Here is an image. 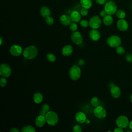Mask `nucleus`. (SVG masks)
I'll return each mask as SVG.
<instances>
[{"label":"nucleus","mask_w":132,"mask_h":132,"mask_svg":"<svg viewBox=\"0 0 132 132\" xmlns=\"http://www.w3.org/2000/svg\"><path fill=\"white\" fill-rule=\"evenodd\" d=\"M81 6L85 8L89 9L92 6L91 0H80Z\"/></svg>","instance_id":"5701e85b"},{"label":"nucleus","mask_w":132,"mask_h":132,"mask_svg":"<svg viewBox=\"0 0 132 132\" xmlns=\"http://www.w3.org/2000/svg\"><path fill=\"white\" fill-rule=\"evenodd\" d=\"M59 21L62 25L65 26L70 25L72 22L71 16L67 14H63L61 15L59 18Z\"/></svg>","instance_id":"4468645a"},{"label":"nucleus","mask_w":132,"mask_h":132,"mask_svg":"<svg viewBox=\"0 0 132 132\" xmlns=\"http://www.w3.org/2000/svg\"><path fill=\"white\" fill-rule=\"evenodd\" d=\"M113 20L111 15L107 14L105 16L103 17V23L106 26H109L113 23Z\"/></svg>","instance_id":"4be33fe9"},{"label":"nucleus","mask_w":132,"mask_h":132,"mask_svg":"<svg viewBox=\"0 0 132 132\" xmlns=\"http://www.w3.org/2000/svg\"><path fill=\"white\" fill-rule=\"evenodd\" d=\"M47 60L50 62H54L56 60V57L53 53H48L46 55Z\"/></svg>","instance_id":"a878e982"},{"label":"nucleus","mask_w":132,"mask_h":132,"mask_svg":"<svg viewBox=\"0 0 132 132\" xmlns=\"http://www.w3.org/2000/svg\"><path fill=\"white\" fill-rule=\"evenodd\" d=\"M116 124L118 127L124 128H126L129 123L128 118L125 116H120L117 118L116 121Z\"/></svg>","instance_id":"0eeeda50"},{"label":"nucleus","mask_w":132,"mask_h":132,"mask_svg":"<svg viewBox=\"0 0 132 132\" xmlns=\"http://www.w3.org/2000/svg\"><path fill=\"white\" fill-rule=\"evenodd\" d=\"M93 113L97 118L100 119L105 118L107 116V111L105 109L99 105L95 107L93 110Z\"/></svg>","instance_id":"423d86ee"},{"label":"nucleus","mask_w":132,"mask_h":132,"mask_svg":"<svg viewBox=\"0 0 132 132\" xmlns=\"http://www.w3.org/2000/svg\"><path fill=\"white\" fill-rule=\"evenodd\" d=\"M100 15H101V16H102V17H104V16H105L107 14V12H106V11H105V9L101 10V11H100Z\"/></svg>","instance_id":"4c0bfd02"},{"label":"nucleus","mask_w":132,"mask_h":132,"mask_svg":"<svg viewBox=\"0 0 132 132\" xmlns=\"http://www.w3.org/2000/svg\"><path fill=\"white\" fill-rule=\"evenodd\" d=\"M46 113H47L46 112H45V111H43L42 110H41V111L39 112L40 115H41V116H44V117H45Z\"/></svg>","instance_id":"a19ab883"},{"label":"nucleus","mask_w":132,"mask_h":132,"mask_svg":"<svg viewBox=\"0 0 132 132\" xmlns=\"http://www.w3.org/2000/svg\"><path fill=\"white\" fill-rule=\"evenodd\" d=\"M11 73L10 67L6 63H2L0 66V75L2 77H8Z\"/></svg>","instance_id":"1a4fd4ad"},{"label":"nucleus","mask_w":132,"mask_h":132,"mask_svg":"<svg viewBox=\"0 0 132 132\" xmlns=\"http://www.w3.org/2000/svg\"><path fill=\"white\" fill-rule=\"evenodd\" d=\"M100 100L99 99L96 97H93L91 99L90 103L94 107L97 106L100 104Z\"/></svg>","instance_id":"bb28decb"},{"label":"nucleus","mask_w":132,"mask_h":132,"mask_svg":"<svg viewBox=\"0 0 132 132\" xmlns=\"http://www.w3.org/2000/svg\"><path fill=\"white\" fill-rule=\"evenodd\" d=\"M107 43L111 47H117L121 44V39L117 35H111L107 38Z\"/></svg>","instance_id":"20e7f679"},{"label":"nucleus","mask_w":132,"mask_h":132,"mask_svg":"<svg viewBox=\"0 0 132 132\" xmlns=\"http://www.w3.org/2000/svg\"><path fill=\"white\" fill-rule=\"evenodd\" d=\"M89 26L92 29H97L101 25L102 21L98 15H94L89 20Z\"/></svg>","instance_id":"6e6552de"},{"label":"nucleus","mask_w":132,"mask_h":132,"mask_svg":"<svg viewBox=\"0 0 132 132\" xmlns=\"http://www.w3.org/2000/svg\"><path fill=\"white\" fill-rule=\"evenodd\" d=\"M85 64V61L83 60V59H79L78 60V62H77V65L79 67H81V66H83Z\"/></svg>","instance_id":"e433bc0d"},{"label":"nucleus","mask_w":132,"mask_h":132,"mask_svg":"<svg viewBox=\"0 0 132 132\" xmlns=\"http://www.w3.org/2000/svg\"><path fill=\"white\" fill-rule=\"evenodd\" d=\"M89 37L92 40L96 41L100 39L101 34L100 31L96 29H92L90 31Z\"/></svg>","instance_id":"2eb2a0df"},{"label":"nucleus","mask_w":132,"mask_h":132,"mask_svg":"<svg viewBox=\"0 0 132 132\" xmlns=\"http://www.w3.org/2000/svg\"><path fill=\"white\" fill-rule=\"evenodd\" d=\"M38 49L34 45H30L26 47L23 52V56L27 59H32L38 55Z\"/></svg>","instance_id":"f257e3e1"},{"label":"nucleus","mask_w":132,"mask_h":132,"mask_svg":"<svg viewBox=\"0 0 132 132\" xmlns=\"http://www.w3.org/2000/svg\"><path fill=\"white\" fill-rule=\"evenodd\" d=\"M50 106L46 104H43L42 106H41V110L47 112L48 111H50Z\"/></svg>","instance_id":"72a5a7b5"},{"label":"nucleus","mask_w":132,"mask_h":132,"mask_svg":"<svg viewBox=\"0 0 132 132\" xmlns=\"http://www.w3.org/2000/svg\"><path fill=\"white\" fill-rule=\"evenodd\" d=\"M75 118L78 123L81 124L85 123L86 120L87 119L86 114L82 111L77 112L75 116Z\"/></svg>","instance_id":"dca6fc26"},{"label":"nucleus","mask_w":132,"mask_h":132,"mask_svg":"<svg viewBox=\"0 0 132 132\" xmlns=\"http://www.w3.org/2000/svg\"><path fill=\"white\" fill-rule=\"evenodd\" d=\"M10 53L13 56H19L23 53L22 48L18 45L14 44L12 45L10 48Z\"/></svg>","instance_id":"9b49d317"},{"label":"nucleus","mask_w":132,"mask_h":132,"mask_svg":"<svg viewBox=\"0 0 132 132\" xmlns=\"http://www.w3.org/2000/svg\"><path fill=\"white\" fill-rule=\"evenodd\" d=\"M114 132H123V130L122 128L118 127L114 130Z\"/></svg>","instance_id":"ea45409f"},{"label":"nucleus","mask_w":132,"mask_h":132,"mask_svg":"<svg viewBox=\"0 0 132 132\" xmlns=\"http://www.w3.org/2000/svg\"><path fill=\"white\" fill-rule=\"evenodd\" d=\"M118 28L122 31H125L127 30L128 28V24L127 22L123 19H120L117 23Z\"/></svg>","instance_id":"f8f14e48"},{"label":"nucleus","mask_w":132,"mask_h":132,"mask_svg":"<svg viewBox=\"0 0 132 132\" xmlns=\"http://www.w3.org/2000/svg\"><path fill=\"white\" fill-rule=\"evenodd\" d=\"M2 38L1 37L0 38V44H2Z\"/></svg>","instance_id":"a18cd8bd"},{"label":"nucleus","mask_w":132,"mask_h":132,"mask_svg":"<svg viewBox=\"0 0 132 132\" xmlns=\"http://www.w3.org/2000/svg\"><path fill=\"white\" fill-rule=\"evenodd\" d=\"M116 15L120 19H124L125 16V12L124 10L122 9H119L116 12Z\"/></svg>","instance_id":"393cba45"},{"label":"nucleus","mask_w":132,"mask_h":132,"mask_svg":"<svg viewBox=\"0 0 132 132\" xmlns=\"http://www.w3.org/2000/svg\"><path fill=\"white\" fill-rule=\"evenodd\" d=\"M33 100L36 104H40L43 100V95L40 92L35 93L33 95Z\"/></svg>","instance_id":"412c9836"},{"label":"nucleus","mask_w":132,"mask_h":132,"mask_svg":"<svg viewBox=\"0 0 132 132\" xmlns=\"http://www.w3.org/2000/svg\"><path fill=\"white\" fill-rule=\"evenodd\" d=\"M116 52L119 55H123L125 53V49L123 47L119 46L116 47Z\"/></svg>","instance_id":"c85d7f7f"},{"label":"nucleus","mask_w":132,"mask_h":132,"mask_svg":"<svg viewBox=\"0 0 132 132\" xmlns=\"http://www.w3.org/2000/svg\"><path fill=\"white\" fill-rule=\"evenodd\" d=\"M81 73V69L78 65L72 66L69 70V76L73 80H78L80 77Z\"/></svg>","instance_id":"7ed1b4c3"},{"label":"nucleus","mask_w":132,"mask_h":132,"mask_svg":"<svg viewBox=\"0 0 132 132\" xmlns=\"http://www.w3.org/2000/svg\"><path fill=\"white\" fill-rule=\"evenodd\" d=\"M73 131L74 132H81L82 129L79 125H75L73 128Z\"/></svg>","instance_id":"473e14b6"},{"label":"nucleus","mask_w":132,"mask_h":132,"mask_svg":"<svg viewBox=\"0 0 132 132\" xmlns=\"http://www.w3.org/2000/svg\"><path fill=\"white\" fill-rule=\"evenodd\" d=\"M71 40L77 45H80L82 43L83 38L81 34L78 31L73 32L71 36Z\"/></svg>","instance_id":"9d476101"},{"label":"nucleus","mask_w":132,"mask_h":132,"mask_svg":"<svg viewBox=\"0 0 132 132\" xmlns=\"http://www.w3.org/2000/svg\"><path fill=\"white\" fill-rule=\"evenodd\" d=\"M130 101H131V102L132 103V94H131V95H130Z\"/></svg>","instance_id":"49530a36"},{"label":"nucleus","mask_w":132,"mask_h":132,"mask_svg":"<svg viewBox=\"0 0 132 132\" xmlns=\"http://www.w3.org/2000/svg\"><path fill=\"white\" fill-rule=\"evenodd\" d=\"M104 9L106 11L107 14L113 15L117 11V6L116 3L112 1H109L105 3Z\"/></svg>","instance_id":"39448f33"},{"label":"nucleus","mask_w":132,"mask_h":132,"mask_svg":"<svg viewBox=\"0 0 132 132\" xmlns=\"http://www.w3.org/2000/svg\"><path fill=\"white\" fill-rule=\"evenodd\" d=\"M96 2L100 5H103L107 2V0H96Z\"/></svg>","instance_id":"58836bf2"},{"label":"nucleus","mask_w":132,"mask_h":132,"mask_svg":"<svg viewBox=\"0 0 132 132\" xmlns=\"http://www.w3.org/2000/svg\"><path fill=\"white\" fill-rule=\"evenodd\" d=\"M21 131L22 132H35L36 129L35 128L31 126V125H27L25 126H24L22 130Z\"/></svg>","instance_id":"b1692460"},{"label":"nucleus","mask_w":132,"mask_h":132,"mask_svg":"<svg viewBox=\"0 0 132 132\" xmlns=\"http://www.w3.org/2000/svg\"><path fill=\"white\" fill-rule=\"evenodd\" d=\"M77 24H76L75 22H72L70 25H69V28H70V30L73 32H74V31H76V30L77 29Z\"/></svg>","instance_id":"cd10ccee"},{"label":"nucleus","mask_w":132,"mask_h":132,"mask_svg":"<svg viewBox=\"0 0 132 132\" xmlns=\"http://www.w3.org/2000/svg\"><path fill=\"white\" fill-rule=\"evenodd\" d=\"M46 122L45 117L44 116L39 115L36 117L35 119V124L36 126L39 127H41L44 125Z\"/></svg>","instance_id":"f3484780"},{"label":"nucleus","mask_w":132,"mask_h":132,"mask_svg":"<svg viewBox=\"0 0 132 132\" xmlns=\"http://www.w3.org/2000/svg\"><path fill=\"white\" fill-rule=\"evenodd\" d=\"M110 92L111 96L115 98H119L121 94V91L120 88L118 86L114 85L110 87Z\"/></svg>","instance_id":"ddd939ff"},{"label":"nucleus","mask_w":132,"mask_h":132,"mask_svg":"<svg viewBox=\"0 0 132 132\" xmlns=\"http://www.w3.org/2000/svg\"><path fill=\"white\" fill-rule=\"evenodd\" d=\"M10 132H19L20 130L16 128H12L10 130Z\"/></svg>","instance_id":"79ce46f5"},{"label":"nucleus","mask_w":132,"mask_h":132,"mask_svg":"<svg viewBox=\"0 0 132 132\" xmlns=\"http://www.w3.org/2000/svg\"><path fill=\"white\" fill-rule=\"evenodd\" d=\"M45 22L49 26L52 25L54 23V19L52 17L48 16L45 18Z\"/></svg>","instance_id":"c756f323"},{"label":"nucleus","mask_w":132,"mask_h":132,"mask_svg":"<svg viewBox=\"0 0 132 132\" xmlns=\"http://www.w3.org/2000/svg\"><path fill=\"white\" fill-rule=\"evenodd\" d=\"M85 123H86V124H89L90 123V120H89V119H87L86 120V121H85Z\"/></svg>","instance_id":"c03bdc74"},{"label":"nucleus","mask_w":132,"mask_h":132,"mask_svg":"<svg viewBox=\"0 0 132 132\" xmlns=\"http://www.w3.org/2000/svg\"><path fill=\"white\" fill-rule=\"evenodd\" d=\"M81 14H80L78 11L76 10L73 11L70 14L72 22L75 23H78L81 21Z\"/></svg>","instance_id":"a211bd4d"},{"label":"nucleus","mask_w":132,"mask_h":132,"mask_svg":"<svg viewBox=\"0 0 132 132\" xmlns=\"http://www.w3.org/2000/svg\"><path fill=\"white\" fill-rule=\"evenodd\" d=\"M80 26L83 27H87L89 26V22L86 20H81L79 23Z\"/></svg>","instance_id":"7c9ffc66"},{"label":"nucleus","mask_w":132,"mask_h":132,"mask_svg":"<svg viewBox=\"0 0 132 132\" xmlns=\"http://www.w3.org/2000/svg\"><path fill=\"white\" fill-rule=\"evenodd\" d=\"M73 51V48L71 45H66L62 49V54L64 56H69L72 54Z\"/></svg>","instance_id":"6ab92c4d"},{"label":"nucleus","mask_w":132,"mask_h":132,"mask_svg":"<svg viewBox=\"0 0 132 132\" xmlns=\"http://www.w3.org/2000/svg\"><path fill=\"white\" fill-rule=\"evenodd\" d=\"M125 59L128 62H132V54L128 53L125 56Z\"/></svg>","instance_id":"f704fd0d"},{"label":"nucleus","mask_w":132,"mask_h":132,"mask_svg":"<svg viewBox=\"0 0 132 132\" xmlns=\"http://www.w3.org/2000/svg\"><path fill=\"white\" fill-rule=\"evenodd\" d=\"M46 123L51 126L56 125L58 122V116L57 114L53 111H49L45 116Z\"/></svg>","instance_id":"f03ea898"},{"label":"nucleus","mask_w":132,"mask_h":132,"mask_svg":"<svg viewBox=\"0 0 132 132\" xmlns=\"http://www.w3.org/2000/svg\"><path fill=\"white\" fill-rule=\"evenodd\" d=\"M88 9L82 7V8L80 10V14H81V15L86 16L88 14Z\"/></svg>","instance_id":"c9c22d12"},{"label":"nucleus","mask_w":132,"mask_h":132,"mask_svg":"<svg viewBox=\"0 0 132 132\" xmlns=\"http://www.w3.org/2000/svg\"><path fill=\"white\" fill-rule=\"evenodd\" d=\"M40 14L43 18H46V17L50 16L51 10L47 6H43L40 9Z\"/></svg>","instance_id":"aec40b11"},{"label":"nucleus","mask_w":132,"mask_h":132,"mask_svg":"<svg viewBox=\"0 0 132 132\" xmlns=\"http://www.w3.org/2000/svg\"><path fill=\"white\" fill-rule=\"evenodd\" d=\"M129 126L130 129L132 130V120L129 122Z\"/></svg>","instance_id":"37998d69"},{"label":"nucleus","mask_w":132,"mask_h":132,"mask_svg":"<svg viewBox=\"0 0 132 132\" xmlns=\"http://www.w3.org/2000/svg\"><path fill=\"white\" fill-rule=\"evenodd\" d=\"M7 81L6 80V79L5 78V77H1L0 79V86L1 87H4L6 86V84H7Z\"/></svg>","instance_id":"2f4dec72"}]
</instances>
